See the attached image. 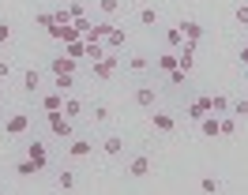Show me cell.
<instances>
[{"mask_svg": "<svg viewBox=\"0 0 248 195\" xmlns=\"http://www.w3.org/2000/svg\"><path fill=\"white\" fill-rule=\"evenodd\" d=\"M42 109H46V113H57V109H64V94H61V90L46 94V98H42Z\"/></svg>", "mask_w": 248, "mask_h": 195, "instance_id": "obj_13", "label": "cell"}, {"mask_svg": "<svg viewBox=\"0 0 248 195\" xmlns=\"http://www.w3.org/2000/svg\"><path fill=\"white\" fill-rule=\"evenodd\" d=\"M151 120H155V132H162V135L177 132V120H173L170 113H151Z\"/></svg>", "mask_w": 248, "mask_h": 195, "instance_id": "obj_8", "label": "cell"}, {"mask_svg": "<svg viewBox=\"0 0 248 195\" xmlns=\"http://www.w3.org/2000/svg\"><path fill=\"white\" fill-rule=\"evenodd\" d=\"M128 68H132V72H143V68H147V57H132V60H128Z\"/></svg>", "mask_w": 248, "mask_h": 195, "instance_id": "obj_32", "label": "cell"}, {"mask_svg": "<svg viewBox=\"0 0 248 195\" xmlns=\"http://www.w3.org/2000/svg\"><path fill=\"white\" fill-rule=\"evenodd\" d=\"M46 120H49V132H53V135H61V139L72 135V120L61 117V109H57V113H46Z\"/></svg>", "mask_w": 248, "mask_h": 195, "instance_id": "obj_2", "label": "cell"}, {"mask_svg": "<svg viewBox=\"0 0 248 195\" xmlns=\"http://www.w3.org/2000/svg\"><path fill=\"white\" fill-rule=\"evenodd\" d=\"M64 53H68L72 60H83V57H87V38H76V42H68V45H64Z\"/></svg>", "mask_w": 248, "mask_h": 195, "instance_id": "obj_12", "label": "cell"}, {"mask_svg": "<svg viewBox=\"0 0 248 195\" xmlns=\"http://www.w3.org/2000/svg\"><path fill=\"white\" fill-rule=\"evenodd\" d=\"M72 23H76V30H79V34H87V30H91V23H87V15H79V19H72Z\"/></svg>", "mask_w": 248, "mask_h": 195, "instance_id": "obj_36", "label": "cell"}, {"mask_svg": "<svg viewBox=\"0 0 248 195\" xmlns=\"http://www.w3.org/2000/svg\"><path fill=\"white\" fill-rule=\"evenodd\" d=\"M185 75H188V72H181V68H173V72H170V83H173V87H181V83H185Z\"/></svg>", "mask_w": 248, "mask_h": 195, "instance_id": "obj_34", "label": "cell"}, {"mask_svg": "<svg viewBox=\"0 0 248 195\" xmlns=\"http://www.w3.org/2000/svg\"><path fill=\"white\" fill-rule=\"evenodd\" d=\"M200 132L207 135V139H215L218 135V113H207V117L200 120Z\"/></svg>", "mask_w": 248, "mask_h": 195, "instance_id": "obj_14", "label": "cell"}, {"mask_svg": "<svg viewBox=\"0 0 248 195\" xmlns=\"http://www.w3.org/2000/svg\"><path fill=\"white\" fill-rule=\"evenodd\" d=\"M109 117H113V109H109V105H98V109H94V120H98V124H106Z\"/></svg>", "mask_w": 248, "mask_h": 195, "instance_id": "obj_29", "label": "cell"}, {"mask_svg": "<svg viewBox=\"0 0 248 195\" xmlns=\"http://www.w3.org/2000/svg\"><path fill=\"white\" fill-rule=\"evenodd\" d=\"M98 8H102V12H106V15H113V12H117V8H121V0H102Z\"/></svg>", "mask_w": 248, "mask_h": 195, "instance_id": "obj_31", "label": "cell"}, {"mask_svg": "<svg viewBox=\"0 0 248 195\" xmlns=\"http://www.w3.org/2000/svg\"><path fill=\"white\" fill-rule=\"evenodd\" d=\"M16 173H19V177H34V173H42V169H38V165L27 158V162H19V165H16Z\"/></svg>", "mask_w": 248, "mask_h": 195, "instance_id": "obj_24", "label": "cell"}, {"mask_svg": "<svg viewBox=\"0 0 248 195\" xmlns=\"http://www.w3.org/2000/svg\"><path fill=\"white\" fill-rule=\"evenodd\" d=\"M53 23H72V8H57V12H53Z\"/></svg>", "mask_w": 248, "mask_h": 195, "instance_id": "obj_30", "label": "cell"}, {"mask_svg": "<svg viewBox=\"0 0 248 195\" xmlns=\"http://www.w3.org/2000/svg\"><path fill=\"white\" fill-rule=\"evenodd\" d=\"M230 109H233V102L226 94H215V98H211V113H230Z\"/></svg>", "mask_w": 248, "mask_h": 195, "instance_id": "obj_20", "label": "cell"}, {"mask_svg": "<svg viewBox=\"0 0 248 195\" xmlns=\"http://www.w3.org/2000/svg\"><path fill=\"white\" fill-rule=\"evenodd\" d=\"M53 87L61 90V94H68V90L76 87V75H57V83H53Z\"/></svg>", "mask_w": 248, "mask_h": 195, "instance_id": "obj_23", "label": "cell"}, {"mask_svg": "<svg viewBox=\"0 0 248 195\" xmlns=\"http://www.w3.org/2000/svg\"><path fill=\"white\" fill-rule=\"evenodd\" d=\"M207 113H211V98H196V102L188 105V117L192 120H203Z\"/></svg>", "mask_w": 248, "mask_h": 195, "instance_id": "obj_10", "label": "cell"}, {"mask_svg": "<svg viewBox=\"0 0 248 195\" xmlns=\"http://www.w3.org/2000/svg\"><path fill=\"white\" fill-rule=\"evenodd\" d=\"M27 158H31L38 169H46V165H49V150H46V143H38V139H34V143H27Z\"/></svg>", "mask_w": 248, "mask_h": 195, "instance_id": "obj_3", "label": "cell"}, {"mask_svg": "<svg viewBox=\"0 0 248 195\" xmlns=\"http://www.w3.org/2000/svg\"><path fill=\"white\" fill-rule=\"evenodd\" d=\"M237 23H241V27H248V4H241V8H237Z\"/></svg>", "mask_w": 248, "mask_h": 195, "instance_id": "obj_37", "label": "cell"}, {"mask_svg": "<svg viewBox=\"0 0 248 195\" xmlns=\"http://www.w3.org/2000/svg\"><path fill=\"white\" fill-rule=\"evenodd\" d=\"M237 60H241V68H248V45L241 49V53H237Z\"/></svg>", "mask_w": 248, "mask_h": 195, "instance_id": "obj_39", "label": "cell"}, {"mask_svg": "<svg viewBox=\"0 0 248 195\" xmlns=\"http://www.w3.org/2000/svg\"><path fill=\"white\" fill-rule=\"evenodd\" d=\"M166 45H170V49H181V45H185V34H181V27H170V30H166Z\"/></svg>", "mask_w": 248, "mask_h": 195, "instance_id": "obj_21", "label": "cell"}, {"mask_svg": "<svg viewBox=\"0 0 248 195\" xmlns=\"http://www.w3.org/2000/svg\"><path fill=\"white\" fill-rule=\"evenodd\" d=\"M0 109H4V98H0Z\"/></svg>", "mask_w": 248, "mask_h": 195, "instance_id": "obj_40", "label": "cell"}, {"mask_svg": "<svg viewBox=\"0 0 248 195\" xmlns=\"http://www.w3.org/2000/svg\"><path fill=\"white\" fill-rule=\"evenodd\" d=\"M23 90H27V94H38V90H42V75H38V68L23 72Z\"/></svg>", "mask_w": 248, "mask_h": 195, "instance_id": "obj_11", "label": "cell"}, {"mask_svg": "<svg viewBox=\"0 0 248 195\" xmlns=\"http://www.w3.org/2000/svg\"><path fill=\"white\" fill-rule=\"evenodd\" d=\"M61 113H64L68 120H76L79 113H83V102H79V98H64V109H61Z\"/></svg>", "mask_w": 248, "mask_h": 195, "instance_id": "obj_18", "label": "cell"}, {"mask_svg": "<svg viewBox=\"0 0 248 195\" xmlns=\"http://www.w3.org/2000/svg\"><path fill=\"white\" fill-rule=\"evenodd\" d=\"M91 143H87V139H72V143H68V154H72V158H87V154H91Z\"/></svg>", "mask_w": 248, "mask_h": 195, "instance_id": "obj_16", "label": "cell"}, {"mask_svg": "<svg viewBox=\"0 0 248 195\" xmlns=\"http://www.w3.org/2000/svg\"><path fill=\"white\" fill-rule=\"evenodd\" d=\"M12 42V27H8V23H0V45H8Z\"/></svg>", "mask_w": 248, "mask_h": 195, "instance_id": "obj_35", "label": "cell"}, {"mask_svg": "<svg viewBox=\"0 0 248 195\" xmlns=\"http://www.w3.org/2000/svg\"><path fill=\"white\" fill-rule=\"evenodd\" d=\"M158 68H162V72L170 75L173 68H177V49H170V53H162V57H158Z\"/></svg>", "mask_w": 248, "mask_h": 195, "instance_id": "obj_19", "label": "cell"}, {"mask_svg": "<svg viewBox=\"0 0 248 195\" xmlns=\"http://www.w3.org/2000/svg\"><path fill=\"white\" fill-rule=\"evenodd\" d=\"M136 105H140V109H151V105H155V87H140L136 90Z\"/></svg>", "mask_w": 248, "mask_h": 195, "instance_id": "obj_17", "label": "cell"}, {"mask_svg": "<svg viewBox=\"0 0 248 195\" xmlns=\"http://www.w3.org/2000/svg\"><path fill=\"white\" fill-rule=\"evenodd\" d=\"M8 75H12V64H8V60H0V79H8Z\"/></svg>", "mask_w": 248, "mask_h": 195, "instance_id": "obj_38", "label": "cell"}, {"mask_svg": "<svg viewBox=\"0 0 248 195\" xmlns=\"http://www.w3.org/2000/svg\"><path fill=\"white\" fill-rule=\"evenodd\" d=\"M233 132H237V120H233V117H218V135H226V139H230Z\"/></svg>", "mask_w": 248, "mask_h": 195, "instance_id": "obj_22", "label": "cell"}, {"mask_svg": "<svg viewBox=\"0 0 248 195\" xmlns=\"http://www.w3.org/2000/svg\"><path fill=\"white\" fill-rule=\"evenodd\" d=\"M27 128H31V117H27V113H12V117L4 120V135H12V139L23 135Z\"/></svg>", "mask_w": 248, "mask_h": 195, "instance_id": "obj_1", "label": "cell"}, {"mask_svg": "<svg viewBox=\"0 0 248 195\" xmlns=\"http://www.w3.org/2000/svg\"><path fill=\"white\" fill-rule=\"evenodd\" d=\"M222 184H218V177H203L200 180V192H218Z\"/></svg>", "mask_w": 248, "mask_h": 195, "instance_id": "obj_28", "label": "cell"}, {"mask_svg": "<svg viewBox=\"0 0 248 195\" xmlns=\"http://www.w3.org/2000/svg\"><path fill=\"white\" fill-rule=\"evenodd\" d=\"M124 42H128V34H124L121 27H109V34H106V42H102V45H106L109 53H117V49H124Z\"/></svg>", "mask_w": 248, "mask_h": 195, "instance_id": "obj_7", "label": "cell"}, {"mask_svg": "<svg viewBox=\"0 0 248 195\" xmlns=\"http://www.w3.org/2000/svg\"><path fill=\"white\" fill-rule=\"evenodd\" d=\"M245 42H248V34H245Z\"/></svg>", "mask_w": 248, "mask_h": 195, "instance_id": "obj_41", "label": "cell"}, {"mask_svg": "<svg viewBox=\"0 0 248 195\" xmlns=\"http://www.w3.org/2000/svg\"><path fill=\"white\" fill-rule=\"evenodd\" d=\"M34 27L49 30V27H53V12H38V15H34Z\"/></svg>", "mask_w": 248, "mask_h": 195, "instance_id": "obj_27", "label": "cell"}, {"mask_svg": "<svg viewBox=\"0 0 248 195\" xmlns=\"http://www.w3.org/2000/svg\"><path fill=\"white\" fill-rule=\"evenodd\" d=\"M102 150H106V158H121L124 154V139L121 135H109V139H102Z\"/></svg>", "mask_w": 248, "mask_h": 195, "instance_id": "obj_9", "label": "cell"}, {"mask_svg": "<svg viewBox=\"0 0 248 195\" xmlns=\"http://www.w3.org/2000/svg\"><path fill=\"white\" fill-rule=\"evenodd\" d=\"M57 188L72 192V188H76V173H61V177H57Z\"/></svg>", "mask_w": 248, "mask_h": 195, "instance_id": "obj_25", "label": "cell"}, {"mask_svg": "<svg viewBox=\"0 0 248 195\" xmlns=\"http://www.w3.org/2000/svg\"><path fill=\"white\" fill-rule=\"evenodd\" d=\"M109 27H113V23H94V27L87 30V34H83V38H87V42H106V34H109Z\"/></svg>", "mask_w": 248, "mask_h": 195, "instance_id": "obj_15", "label": "cell"}, {"mask_svg": "<svg viewBox=\"0 0 248 195\" xmlns=\"http://www.w3.org/2000/svg\"><path fill=\"white\" fill-rule=\"evenodd\" d=\"M233 117H248V98H241V102L233 105Z\"/></svg>", "mask_w": 248, "mask_h": 195, "instance_id": "obj_33", "label": "cell"}, {"mask_svg": "<svg viewBox=\"0 0 248 195\" xmlns=\"http://www.w3.org/2000/svg\"><path fill=\"white\" fill-rule=\"evenodd\" d=\"M181 27V34H185V42H196L200 45V38H203V23H196V19H185V23H177Z\"/></svg>", "mask_w": 248, "mask_h": 195, "instance_id": "obj_6", "label": "cell"}, {"mask_svg": "<svg viewBox=\"0 0 248 195\" xmlns=\"http://www.w3.org/2000/svg\"><path fill=\"white\" fill-rule=\"evenodd\" d=\"M140 23H143V27H155V23H158V12H155V8H143V12H140Z\"/></svg>", "mask_w": 248, "mask_h": 195, "instance_id": "obj_26", "label": "cell"}, {"mask_svg": "<svg viewBox=\"0 0 248 195\" xmlns=\"http://www.w3.org/2000/svg\"><path fill=\"white\" fill-rule=\"evenodd\" d=\"M53 75H76V68H79V60H72L68 53H61V57H53Z\"/></svg>", "mask_w": 248, "mask_h": 195, "instance_id": "obj_4", "label": "cell"}, {"mask_svg": "<svg viewBox=\"0 0 248 195\" xmlns=\"http://www.w3.org/2000/svg\"><path fill=\"white\" fill-rule=\"evenodd\" d=\"M147 173H151V158H147V154H136V158L128 162V177L143 180V177H147Z\"/></svg>", "mask_w": 248, "mask_h": 195, "instance_id": "obj_5", "label": "cell"}]
</instances>
